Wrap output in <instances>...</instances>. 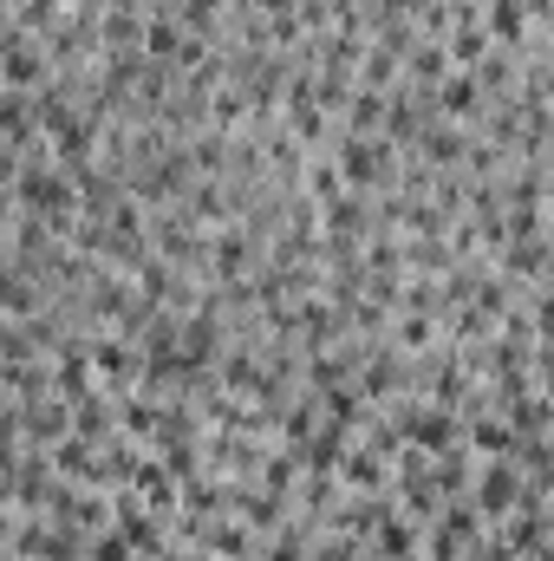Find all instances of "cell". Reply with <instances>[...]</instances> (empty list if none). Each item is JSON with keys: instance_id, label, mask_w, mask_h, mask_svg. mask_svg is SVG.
Returning <instances> with one entry per match:
<instances>
[{"instance_id": "6da1fadb", "label": "cell", "mask_w": 554, "mask_h": 561, "mask_svg": "<svg viewBox=\"0 0 554 561\" xmlns=\"http://www.w3.org/2000/svg\"><path fill=\"white\" fill-rule=\"evenodd\" d=\"M339 170H346L353 190H379L385 170H392V150L385 144H366V138H346L339 144Z\"/></svg>"}, {"instance_id": "7a4b0ae2", "label": "cell", "mask_w": 554, "mask_h": 561, "mask_svg": "<svg viewBox=\"0 0 554 561\" xmlns=\"http://www.w3.org/2000/svg\"><path fill=\"white\" fill-rule=\"evenodd\" d=\"M46 72H53V53H39L33 33H13L7 39V92H39Z\"/></svg>"}, {"instance_id": "3957f363", "label": "cell", "mask_w": 554, "mask_h": 561, "mask_svg": "<svg viewBox=\"0 0 554 561\" xmlns=\"http://www.w3.org/2000/svg\"><path fill=\"white\" fill-rule=\"evenodd\" d=\"M405 437H412L424 457H450V444H457V419H450V412H405Z\"/></svg>"}, {"instance_id": "277c9868", "label": "cell", "mask_w": 554, "mask_h": 561, "mask_svg": "<svg viewBox=\"0 0 554 561\" xmlns=\"http://www.w3.org/2000/svg\"><path fill=\"white\" fill-rule=\"evenodd\" d=\"M92 366H99V379H112V386H131V379H138L131 340H92Z\"/></svg>"}, {"instance_id": "5b68a950", "label": "cell", "mask_w": 554, "mask_h": 561, "mask_svg": "<svg viewBox=\"0 0 554 561\" xmlns=\"http://www.w3.org/2000/svg\"><path fill=\"white\" fill-rule=\"evenodd\" d=\"M339 463H346V483H366V490L385 483V450H346Z\"/></svg>"}, {"instance_id": "8992f818", "label": "cell", "mask_w": 554, "mask_h": 561, "mask_svg": "<svg viewBox=\"0 0 554 561\" xmlns=\"http://www.w3.org/2000/svg\"><path fill=\"white\" fill-rule=\"evenodd\" d=\"M489 26H496V39H522L529 7H522V0H489Z\"/></svg>"}, {"instance_id": "52a82bcc", "label": "cell", "mask_w": 554, "mask_h": 561, "mask_svg": "<svg viewBox=\"0 0 554 561\" xmlns=\"http://www.w3.org/2000/svg\"><path fill=\"white\" fill-rule=\"evenodd\" d=\"M346 118H353V138H366V131H379V118H385V99H379V92H359Z\"/></svg>"}, {"instance_id": "ba28073f", "label": "cell", "mask_w": 554, "mask_h": 561, "mask_svg": "<svg viewBox=\"0 0 554 561\" xmlns=\"http://www.w3.org/2000/svg\"><path fill=\"white\" fill-rule=\"evenodd\" d=\"M412 85H443V46H412Z\"/></svg>"}, {"instance_id": "9c48e42d", "label": "cell", "mask_w": 554, "mask_h": 561, "mask_svg": "<svg viewBox=\"0 0 554 561\" xmlns=\"http://www.w3.org/2000/svg\"><path fill=\"white\" fill-rule=\"evenodd\" d=\"M443 112H450V118L476 112V79H463V72H457V79H443Z\"/></svg>"}, {"instance_id": "30bf717a", "label": "cell", "mask_w": 554, "mask_h": 561, "mask_svg": "<svg viewBox=\"0 0 554 561\" xmlns=\"http://www.w3.org/2000/svg\"><path fill=\"white\" fill-rule=\"evenodd\" d=\"M412 556V523H385L379 529V561H405Z\"/></svg>"}, {"instance_id": "8fae6325", "label": "cell", "mask_w": 554, "mask_h": 561, "mask_svg": "<svg viewBox=\"0 0 554 561\" xmlns=\"http://www.w3.org/2000/svg\"><path fill=\"white\" fill-rule=\"evenodd\" d=\"M470 437H476V450H489V457H503V450H516V437H509V424H496V419H483L476 431H470Z\"/></svg>"}, {"instance_id": "7c38bea8", "label": "cell", "mask_w": 554, "mask_h": 561, "mask_svg": "<svg viewBox=\"0 0 554 561\" xmlns=\"http://www.w3.org/2000/svg\"><path fill=\"white\" fill-rule=\"evenodd\" d=\"M424 150H430L437 163H450V157H470V144H463V131H430V138H424Z\"/></svg>"}, {"instance_id": "4fadbf2b", "label": "cell", "mask_w": 554, "mask_h": 561, "mask_svg": "<svg viewBox=\"0 0 554 561\" xmlns=\"http://www.w3.org/2000/svg\"><path fill=\"white\" fill-rule=\"evenodd\" d=\"M483 46H489V39H483V33L470 26V13H463V26H457V39H450V53H457V59H483Z\"/></svg>"}, {"instance_id": "5bb4252c", "label": "cell", "mask_w": 554, "mask_h": 561, "mask_svg": "<svg viewBox=\"0 0 554 561\" xmlns=\"http://www.w3.org/2000/svg\"><path fill=\"white\" fill-rule=\"evenodd\" d=\"M92 561H131V536H92Z\"/></svg>"}, {"instance_id": "9a60e30c", "label": "cell", "mask_w": 554, "mask_h": 561, "mask_svg": "<svg viewBox=\"0 0 554 561\" xmlns=\"http://www.w3.org/2000/svg\"><path fill=\"white\" fill-rule=\"evenodd\" d=\"M424 340H430V320H424V313H412V320L399 327V346H424Z\"/></svg>"}, {"instance_id": "2e32d148", "label": "cell", "mask_w": 554, "mask_h": 561, "mask_svg": "<svg viewBox=\"0 0 554 561\" xmlns=\"http://www.w3.org/2000/svg\"><path fill=\"white\" fill-rule=\"evenodd\" d=\"M366 79H372V85H392V53H385V46L366 59Z\"/></svg>"}]
</instances>
